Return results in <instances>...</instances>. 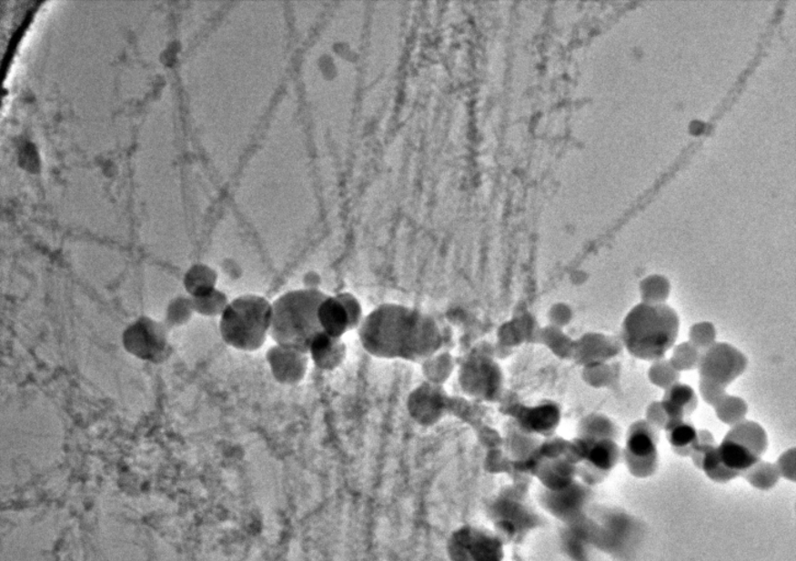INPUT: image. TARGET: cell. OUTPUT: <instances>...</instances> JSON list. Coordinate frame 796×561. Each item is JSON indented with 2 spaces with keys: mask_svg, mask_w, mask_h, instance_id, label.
<instances>
[{
  "mask_svg": "<svg viewBox=\"0 0 796 561\" xmlns=\"http://www.w3.org/2000/svg\"><path fill=\"white\" fill-rule=\"evenodd\" d=\"M426 382L442 386L454 371V360L447 351H440L420 363Z\"/></svg>",
  "mask_w": 796,
  "mask_h": 561,
  "instance_id": "obj_27",
  "label": "cell"
},
{
  "mask_svg": "<svg viewBox=\"0 0 796 561\" xmlns=\"http://www.w3.org/2000/svg\"><path fill=\"white\" fill-rule=\"evenodd\" d=\"M576 464L566 457L546 458L537 467V476L546 490H559L575 483Z\"/></svg>",
  "mask_w": 796,
  "mask_h": 561,
  "instance_id": "obj_17",
  "label": "cell"
},
{
  "mask_svg": "<svg viewBox=\"0 0 796 561\" xmlns=\"http://www.w3.org/2000/svg\"><path fill=\"white\" fill-rule=\"evenodd\" d=\"M779 474L784 475V476L792 478L794 477L795 473V448H791V450L782 454L780 456L779 461L776 465Z\"/></svg>",
  "mask_w": 796,
  "mask_h": 561,
  "instance_id": "obj_42",
  "label": "cell"
},
{
  "mask_svg": "<svg viewBox=\"0 0 796 561\" xmlns=\"http://www.w3.org/2000/svg\"><path fill=\"white\" fill-rule=\"evenodd\" d=\"M619 366L617 363H603L582 367L581 378L589 386L596 389L613 386L618 382Z\"/></svg>",
  "mask_w": 796,
  "mask_h": 561,
  "instance_id": "obj_30",
  "label": "cell"
},
{
  "mask_svg": "<svg viewBox=\"0 0 796 561\" xmlns=\"http://www.w3.org/2000/svg\"><path fill=\"white\" fill-rule=\"evenodd\" d=\"M505 545L493 528L467 525L450 534L447 554L450 561H505Z\"/></svg>",
  "mask_w": 796,
  "mask_h": 561,
  "instance_id": "obj_6",
  "label": "cell"
},
{
  "mask_svg": "<svg viewBox=\"0 0 796 561\" xmlns=\"http://www.w3.org/2000/svg\"><path fill=\"white\" fill-rule=\"evenodd\" d=\"M622 456L617 441H591L585 458L586 466L600 473H607L619 463Z\"/></svg>",
  "mask_w": 796,
  "mask_h": 561,
  "instance_id": "obj_23",
  "label": "cell"
},
{
  "mask_svg": "<svg viewBox=\"0 0 796 561\" xmlns=\"http://www.w3.org/2000/svg\"><path fill=\"white\" fill-rule=\"evenodd\" d=\"M121 340L123 349L137 360L159 365L167 359L169 329L157 319L137 317L123 330Z\"/></svg>",
  "mask_w": 796,
  "mask_h": 561,
  "instance_id": "obj_7",
  "label": "cell"
},
{
  "mask_svg": "<svg viewBox=\"0 0 796 561\" xmlns=\"http://www.w3.org/2000/svg\"><path fill=\"white\" fill-rule=\"evenodd\" d=\"M624 346L619 336L587 333L575 340L573 359L585 367L609 363L621 355Z\"/></svg>",
  "mask_w": 796,
  "mask_h": 561,
  "instance_id": "obj_13",
  "label": "cell"
},
{
  "mask_svg": "<svg viewBox=\"0 0 796 561\" xmlns=\"http://www.w3.org/2000/svg\"><path fill=\"white\" fill-rule=\"evenodd\" d=\"M347 351L343 338H336L319 331L309 344L307 355L319 370L331 372L344 365Z\"/></svg>",
  "mask_w": 796,
  "mask_h": 561,
  "instance_id": "obj_15",
  "label": "cell"
},
{
  "mask_svg": "<svg viewBox=\"0 0 796 561\" xmlns=\"http://www.w3.org/2000/svg\"><path fill=\"white\" fill-rule=\"evenodd\" d=\"M680 329V315L668 304L640 302L625 316L620 339L633 357L653 362L674 348Z\"/></svg>",
  "mask_w": 796,
  "mask_h": 561,
  "instance_id": "obj_2",
  "label": "cell"
},
{
  "mask_svg": "<svg viewBox=\"0 0 796 561\" xmlns=\"http://www.w3.org/2000/svg\"><path fill=\"white\" fill-rule=\"evenodd\" d=\"M699 393L701 395L704 403H707L710 407H714L720 400H722L726 394V388L719 384L703 381L700 379Z\"/></svg>",
  "mask_w": 796,
  "mask_h": 561,
  "instance_id": "obj_40",
  "label": "cell"
},
{
  "mask_svg": "<svg viewBox=\"0 0 796 561\" xmlns=\"http://www.w3.org/2000/svg\"><path fill=\"white\" fill-rule=\"evenodd\" d=\"M317 320L320 331L336 338H343L350 331L348 315L336 296H326L320 302Z\"/></svg>",
  "mask_w": 796,
  "mask_h": 561,
  "instance_id": "obj_19",
  "label": "cell"
},
{
  "mask_svg": "<svg viewBox=\"0 0 796 561\" xmlns=\"http://www.w3.org/2000/svg\"><path fill=\"white\" fill-rule=\"evenodd\" d=\"M664 430L672 450L681 456H691L698 437L697 427L691 422L686 419H670Z\"/></svg>",
  "mask_w": 796,
  "mask_h": 561,
  "instance_id": "obj_24",
  "label": "cell"
},
{
  "mask_svg": "<svg viewBox=\"0 0 796 561\" xmlns=\"http://www.w3.org/2000/svg\"><path fill=\"white\" fill-rule=\"evenodd\" d=\"M660 404L668 419H686L697 410L699 399L690 385L678 382L666 389Z\"/></svg>",
  "mask_w": 796,
  "mask_h": 561,
  "instance_id": "obj_18",
  "label": "cell"
},
{
  "mask_svg": "<svg viewBox=\"0 0 796 561\" xmlns=\"http://www.w3.org/2000/svg\"><path fill=\"white\" fill-rule=\"evenodd\" d=\"M217 282V272L211 265L199 263L185 272L183 286L186 296L196 298L216 290Z\"/></svg>",
  "mask_w": 796,
  "mask_h": 561,
  "instance_id": "obj_20",
  "label": "cell"
},
{
  "mask_svg": "<svg viewBox=\"0 0 796 561\" xmlns=\"http://www.w3.org/2000/svg\"><path fill=\"white\" fill-rule=\"evenodd\" d=\"M649 379L654 386L666 391L672 385L680 381V373L672 367L670 361L660 359L651 362L649 368Z\"/></svg>",
  "mask_w": 796,
  "mask_h": 561,
  "instance_id": "obj_34",
  "label": "cell"
},
{
  "mask_svg": "<svg viewBox=\"0 0 796 561\" xmlns=\"http://www.w3.org/2000/svg\"><path fill=\"white\" fill-rule=\"evenodd\" d=\"M701 354L690 342L685 341L672 348L670 359L668 361L680 373L692 371L698 367Z\"/></svg>",
  "mask_w": 796,
  "mask_h": 561,
  "instance_id": "obj_33",
  "label": "cell"
},
{
  "mask_svg": "<svg viewBox=\"0 0 796 561\" xmlns=\"http://www.w3.org/2000/svg\"><path fill=\"white\" fill-rule=\"evenodd\" d=\"M562 418L559 406L554 402H544L529 408L520 418L522 430L532 436H551L558 429Z\"/></svg>",
  "mask_w": 796,
  "mask_h": 561,
  "instance_id": "obj_16",
  "label": "cell"
},
{
  "mask_svg": "<svg viewBox=\"0 0 796 561\" xmlns=\"http://www.w3.org/2000/svg\"><path fill=\"white\" fill-rule=\"evenodd\" d=\"M589 501V490L579 484H571L559 490L544 489L539 496V505L560 520H573L584 509Z\"/></svg>",
  "mask_w": 796,
  "mask_h": 561,
  "instance_id": "obj_14",
  "label": "cell"
},
{
  "mask_svg": "<svg viewBox=\"0 0 796 561\" xmlns=\"http://www.w3.org/2000/svg\"><path fill=\"white\" fill-rule=\"evenodd\" d=\"M747 356L729 342H715L700 356L697 370L700 379L728 388L745 373Z\"/></svg>",
  "mask_w": 796,
  "mask_h": 561,
  "instance_id": "obj_8",
  "label": "cell"
},
{
  "mask_svg": "<svg viewBox=\"0 0 796 561\" xmlns=\"http://www.w3.org/2000/svg\"><path fill=\"white\" fill-rule=\"evenodd\" d=\"M272 303L258 294H243L229 301L220 317L218 330L228 346L255 352L270 338Z\"/></svg>",
  "mask_w": 796,
  "mask_h": 561,
  "instance_id": "obj_4",
  "label": "cell"
},
{
  "mask_svg": "<svg viewBox=\"0 0 796 561\" xmlns=\"http://www.w3.org/2000/svg\"><path fill=\"white\" fill-rule=\"evenodd\" d=\"M327 294L319 288L302 287L283 293L272 302L270 338L276 345L307 354L318 334L317 309Z\"/></svg>",
  "mask_w": 796,
  "mask_h": 561,
  "instance_id": "obj_3",
  "label": "cell"
},
{
  "mask_svg": "<svg viewBox=\"0 0 796 561\" xmlns=\"http://www.w3.org/2000/svg\"><path fill=\"white\" fill-rule=\"evenodd\" d=\"M195 313L202 317H221L226 311L229 299L226 293L218 288L200 297L192 298Z\"/></svg>",
  "mask_w": 796,
  "mask_h": 561,
  "instance_id": "obj_32",
  "label": "cell"
},
{
  "mask_svg": "<svg viewBox=\"0 0 796 561\" xmlns=\"http://www.w3.org/2000/svg\"><path fill=\"white\" fill-rule=\"evenodd\" d=\"M357 330L362 348L383 360L420 365L442 351L446 342L434 317L398 303H384L374 308Z\"/></svg>",
  "mask_w": 796,
  "mask_h": 561,
  "instance_id": "obj_1",
  "label": "cell"
},
{
  "mask_svg": "<svg viewBox=\"0 0 796 561\" xmlns=\"http://www.w3.org/2000/svg\"><path fill=\"white\" fill-rule=\"evenodd\" d=\"M689 342L701 352L710 348L717 342V328L710 322H700L689 329Z\"/></svg>",
  "mask_w": 796,
  "mask_h": 561,
  "instance_id": "obj_36",
  "label": "cell"
},
{
  "mask_svg": "<svg viewBox=\"0 0 796 561\" xmlns=\"http://www.w3.org/2000/svg\"><path fill=\"white\" fill-rule=\"evenodd\" d=\"M644 420L654 426L656 430H664L670 419H668L660 402H653L646 408Z\"/></svg>",
  "mask_w": 796,
  "mask_h": 561,
  "instance_id": "obj_41",
  "label": "cell"
},
{
  "mask_svg": "<svg viewBox=\"0 0 796 561\" xmlns=\"http://www.w3.org/2000/svg\"><path fill=\"white\" fill-rule=\"evenodd\" d=\"M266 361L277 383L293 386L306 378L309 357L306 352L275 344L267 350Z\"/></svg>",
  "mask_w": 796,
  "mask_h": 561,
  "instance_id": "obj_12",
  "label": "cell"
},
{
  "mask_svg": "<svg viewBox=\"0 0 796 561\" xmlns=\"http://www.w3.org/2000/svg\"><path fill=\"white\" fill-rule=\"evenodd\" d=\"M446 399L442 386L425 382L410 392L406 407L417 425L432 426L446 415Z\"/></svg>",
  "mask_w": 796,
  "mask_h": 561,
  "instance_id": "obj_11",
  "label": "cell"
},
{
  "mask_svg": "<svg viewBox=\"0 0 796 561\" xmlns=\"http://www.w3.org/2000/svg\"><path fill=\"white\" fill-rule=\"evenodd\" d=\"M526 318L512 320L499 328V338L505 348L519 346L528 338V327Z\"/></svg>",
  "mask_w": 796,
  "mask_h": 561,
  "instance_id": "obj_35",
  "label": "cell"
},
{
  "mask_svg": "<svg viewBox=\"0 0 796 561\" xmlns=\"http://www.w3.org/2000/svg\"><path fill=\"white\" fill-rule=\"evenodd\" d=\"M657 443H659V430L651 426L649 422L642 419L630 426L622 456L633 475L644 477L655 472L659 465Z\"/></svg>",
  "mask_w": 796,
  "mask_h": 561,
  "instance_id": "obj_9",
  "label": "cell"
},
{
  "mask_svg": "<svg viewBox=\"0 0 796 561\" xmlns=\"http://www.w3.org/2000/svg\"><path fill=\"white\" fill-rule=\"evenodd\" d=\"M574 318L573 309L568 304L557 303L549 309L548 319L549 325L560 329H564L566 326L571 323Z\"/></svg>",
  "mask_w": 796,
  "mask_h": 561,
  "instance_id": "obj_39",
  "label": "cell"
},
{
  "mask_svg": "<svg viewBox=\"0 0 796 561\" xmlns=\"http://www.w3.org/2000/svg\"><path fill=\"white\" fill-rule=\"evenodd\" d=\"M720 462L725 467L734 470L736 473L746 472L753 465L761 461V456L751 452L750 448L740 445L739 442L724 437L718 446Z\"/></svg>",
  "mask_w": 796,
  "mask_h": 561,
  "instance_id": "obj_22",
  "label": "cell"
},
{
  "mask_svg": "<svg viewBox=\"0 0 796 561\" xmlns=\"http://www.w3.org/2000/svg\"><path fill=\"white\" fill-rule=\"evenodd\" d=\"M195 314L192 298L188 296H178L168 302L165 309L164 324L169 330L184 327L190 323Z\"/></svg>",
  "mask_w": 796,
  "mask_h": 561,
  "instance_id": "obj_28",
  "label": "cell"
},
{
  "mask_svg": "<svg viewBox=\"0 0 796 561\" xmlns=\"http://www.w3.org/2000/svg\"><path fill=\"white\" fill-rule=\"evenodd\" d=\"M726 436L750 448L751 452L761 457L768 448L767 432L756 421L746 419L740 422V424L731 426V430Z\"/></svg>",
  "mask_w": 796,
  "mask_h": 561,
  "instance_id": "obj_21",
  "label": "cell"
},
{
  "mask_svg": "<svg viewBox=\"0 0 796 561\" xmlns=\"http://www.w3.org/2000/svg\"><path fill=\"white\" fill-rule=\"evenodd\" d=\"M713 409L718 419L730 426L746 420L748 410H750L744 399L729 394H726L723 399L714 406Z\"/></svg>",
  "mask_w": 796,
  "mask_h": 561,
  "instance_id": "obj_29",
  "label": "cell"
},
{
  "mask_svg": "<svg viewBox=\"0 0 796 561\" xmlns=\"http://www.w3.org/2000/svg\"><path fill=\"white\" fill-rule=\"evenodd\" d=\"M538 340L559 359H573L575 340L566 335L564 329L549 325L539 329Z\"/></svg>",
  "mask_w": 796,
  "mask_h": 561,
  "instance_id": "obj_26",
  "label": "cell"
},
{
  "mask_svg": "<svg viewBox=\"0 0 796 561\" xmlns=\"http://www.w3.org/2000/svg\"><path fill=\"white\" fill-rule=\"evenodd\" d=\"M336 297L343 304L347 315H348L350 330L359 328L365 314H363L362 304L355 294L350 292H340L336 294Z\"/></svg>",
  "mask_w": 796,
  "mask_h": 561,
  "instance_id": "obj_37",
  "label": "cell"
},
{
  "mask_svg": "<svg viewBox=\"0 0 796 561\" xmlns=\"http://www.w3.org/2000/svg\"><path fill=\"white\" fill-rule=\"evenodd\" d=\"M670 292V281L665 275H650L640 283V299L643 303L666 304Z\"/></svg>",
  "mask_w": 796,
  "mask_h": 561,
  "instance_id": "obj_31",
  "label": "cell"
},
{
  "mask_svg": "<svg viewBox=\"0 0 796 561\" xmlns=\"http://www.w3.org/2000/svg\"><path fill=\"white\" fill-rule=\"evenodd\" d=\"M748 477L756 486H771L777 482L779 473L776 465L767 462H758L752 467L746 470Z\"/></svg>",
  "mask_w": 796,
  "mask_h": 561,
  "instance_id": "obj_38",
  "label": "cell"
},
{
  "mask_svg": "<svg viewBox=\"0 0 796 561\" xmlns=\"http://www.w3.org/2000/svg\"><path fill=\"white\" fill-rule=\"evenodd\" d=\"M579 436L591 441L613 440L620 437L616 422L602 414H590L582 418L579 425Z\"/></svg>",
  "mask_w": 796,
  "mask_h": 561,
  "instance_id": "obj_25",
  "label": "cell"
},
{
  "mask_svg": "<svg viewBox=\"0 0 796 561\" xmlns=\"http://www.w3.org/2000/svg\"><path fill=\"white\" fill-rule=\"evenodd\" d=\"M488 515L493 530L506 544L523 541L541 521L527 493L515 487L496 494L489 501Z\"/></svg>",
  "mask_w": 796,
  "mask_h": 561,
  "instance_id": "obj_5",
  "label": "cell"
},
{
  "mask_svg": "<svg viewBox=\"0 0 796 561\" xmlns=\"http://www.w3.org/2000/svg\"><path fill=\"white\" fill-rule=\"evenodd\" d=\"M458 383L469 396L495 399L501 392L502 374L499 366L489 357H472L459 370Z\"/></svg>",
  "mask_w": 796,
  "mask_h": 561,
  "instance_id": "obj_10",
  "label": "cell"
}]
</instances>
